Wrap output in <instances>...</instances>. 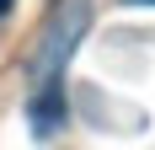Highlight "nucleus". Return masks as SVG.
Returning <instances> with one entry per match:
<instances>
[{"instance_id": "nucleus-2", "label": "nucleus", "mask_w": 155, "mask_h": 150, "mask_svg": "<svg viewBox=\"0 0 155 150\" xmlns=\"http://www.w3.org/2000/svg\"><path fill=\"white\" fill-rule=\"evenodd\" d=\"M5 11H11V0H0V16H5Z\"/></svg>"}, {"instance_id": "nucleus-1", "label": "nucleus", "mask_w": 155, "mask_h": 150, "mask_svg": "<svg viewBox=\"0 0 155 150\" xmlns=\"http://www.w3.org/2000/svg\"><path fill=\"white\" fill-rule=\"evenodd\" d=\"M59 102H64V97H59L54 86H38V102H32V129H38V134H48V129L64 118V107H59Z\"/></svg>"}, {"instance_id": "nucleus-3", "label": "nucleus", "mask_w": 155, "mask_h": 150, "mask_svg": "<svg viewBox=\"0 0 155 150\" xmlns=\"http://www.w3.org/2000/svg\"><path fill=\"white\" fill-rule=\"evenodd\" d=\"M128 5H155V0H128Z\"/></svg>"}]
</instances>
